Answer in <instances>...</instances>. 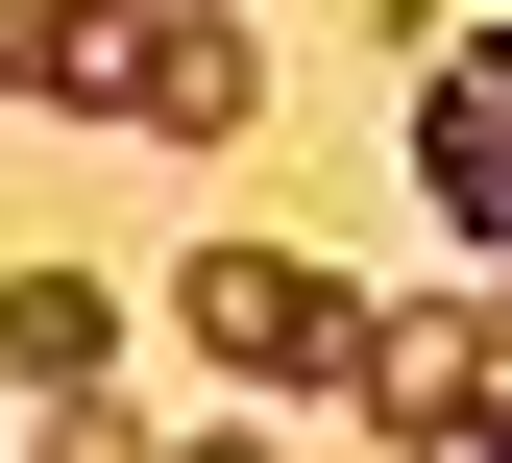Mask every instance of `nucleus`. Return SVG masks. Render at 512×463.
<instances>
[{"instance_id": "423d86ee", "label": "nucleus", "mask_w": 512, "mask_h": 463, "mask_svg": "<svg viewBox=\"0 0 512 463\" xmlns=\"http://www.w3.org/2000/svg\"><path fill=\"white\" fill-rule=\"evenodd\" d=\"M122 25L147 0H0V98L25 122H122Z\"/></svg>"}, {"instance_id": "39448f33", "label": "nucleus", "mask_w": 512, "mask_h": 463, "mask_svg": "<svg viewBox=\"0 0 512 463\" xmlns=\"http://www.w3.org/2000/svg\"><path fill=\"white\" fill-rule=\"evenodd\" d=\"M98 366H122V269H0V390L25 415H98Z\"/></svg>"}, {"instance_id": "f03ea898", "label": "nucleus", "mask_w": 512, "mask_h": 463, "mask_svg": "<svg viewBox=\"0 0 512 463\" xmlns=\"http://www.w3.org/2000/svg\"><path fill=\"white\" fill-rule=\"evenodd\" d=\"M342 415H366V439H415V463H464V439H512V317H488V293H464V317H366Z\"/></svg>"}, {"instance_id": "20e7f679", "label": "nucleus", "mask_w": 512, "mask_h": 463, "mask_svg": "<svg viewBox=\"0 0 512 463\" xmlns=\"http://www.w3.org/2000/svg\"><path fill=\"white\" fill-rule=\"evenodd\" d=\"M122 122H147V147H220V122H269V49H244L220 0H147V25H122Z\"/></svg>"}, {"instance_id": "f257e3e1", "label": "nucleus", "mask_w": 512, "mask_h": 463, "mask_svg": "<svg viewBox=\"0 0 512 463\" xmlns=\"http://www.w3.org/2000/svg\"><path fill=\"white\" fill-rule=\"evenodd\" d=\"M171 342H196L220 390H317V415H342V366H366V293L317 269V244H196V269H171Z\"/></svg>"}, {"instance_id": "7ed1b4c3", "label": "nucleus", "mask_w": 512, "mask_h": 463, "mask_svg": "<svg viewBox=\"0 0 512 463\" xmlns=\"http://www.w3.org/2000/svg\"><path fill=\"white\" fill-rule=\"evenodd\" d=\"M415 195H439L464 244H512V25H464V49L415 74Z\"/></svg>"}, {"instance_id": "0eeeda50", "label": "nucleus", "mask_w": 512, "mask_h": 463, "mask_svg": "<svg viewBox=\"0 0 512 463\" xmlns=\"http://www.w3.org/2000/svg\"><path fill=\"white\" fill-rule=\"evenodd\" d=\"M488 317H512V244H488Z\"/></svg>"}]
</instances>
